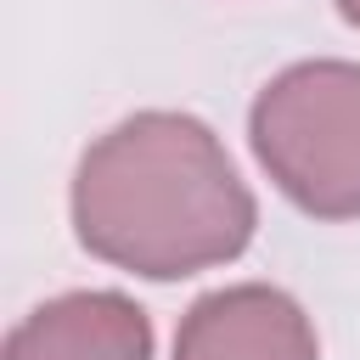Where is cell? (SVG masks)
Returning <instances> with one entry per match:
<instances>
[{
  "label": "cell",
  "mask_w": 360,
  "mask_h": 360,
  "mask_svg": "<svg viewBox=\"0 0 360 360\" xmlns=\"http://www.w3.org/2000/svg\"><path fill=\"white\" fill-rule=\"evenodd\" d=\"M174 360H321L315 321L270 281L202 292L174 326Z\"/></svg>",
  "instance_id": "cell-3"
},
{
  "label": "cell",
  "mask_w": 360,
  "mask_h": 360,
  "mask_svg": "<svg viewBox=\"0 0 360 360\" xmlns=\"http://www.w3.org/2000/svg\"><path fill=\"white\" fill-rule=\"evenodd\" d=\"M338 17H343L354 34H360V0H338Z\"/></svg>",
  "instance_id": "cell-5"
},
{
  "label": "cell",
  "mask_w": 360,
  "mask_h": 360,
  "mask_svg": "<svg viewBox=\"0 0 360 360\" xmlns=\"http://www.w3.org/2000/svg\"><path fill=\"white\" fill-rule=\"evenodd\" d=\"M68 214L90 259L146 281L231 264L259 231V202L225 141L169 107L129 112L84 146Z\"/></svg>",
  "instance_id": "cell-1"
},
{
  "label": "cell",
  "mask_w": 360,
  "mask_h": 360,
  "mask_svg": "<svg viewBox=\"0 0 360 360\" xmlns=\"http://www.w3.org/2000/svg\"><path fill=\"white\" fill-rule=\"evenodd\" d=\"M248 146L309 219H360V62L281 68L248 107Z\"/></svg>",
  "instance_id": "cell-2"
},
{
  "label": "cell",
  "mask_w": 360,
  "mask_h": 360,
  "mask_svg": "<svg viewBox=\"0 0 360 360\" xmlns=\"http://www.w3.org/2000/svg\"><path fill=\"white\" fill-rule=\"evenodd\" d=\"M0 360H152V315L112 287H84L34 304Z\"/></svg>",
  "instance_id": "cell-4"
}]
</instances>
